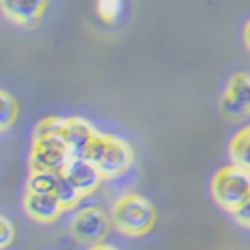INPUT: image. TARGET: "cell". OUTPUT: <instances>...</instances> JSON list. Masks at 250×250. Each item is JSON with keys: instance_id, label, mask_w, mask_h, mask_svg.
<instances>
[{"instance_id": "277c9868", "label": "cell", "mask_w": 250, "mask_h": 250, "mask_svg": "<svg viewBox=\"0 0 250 250\" xmlns=\"http://www.w3.org/2000/svg\"><path fill=\"white\" fill-rule=\"evenodd\" d=\"M70 148L64 138H32L30 170L60 172L70 160Z\"/></svg>"}, {"instance_id": "8fae6325", "label": "cell", "mask_w": 250, "mask_h": 250, "mask_svg": "<svg viewBox=\"0 0 250 250\" xmlns=\"http://www.w3.org/2000/svg\"><path fill=\"white\" fill-rule=\"evenodd\" d=\"M228 152H230L232 164L250 172V126H244L232 136Z\"/></svg>"}, {"instance_id": "7c38bea8", "label": "cell", "mask_w": 250, "mask_h": 250, "mask_svg": "<svg viewBox=\"0 0 250 250\" xmlns=\"http://www.w3.org/2000/svg\"><path fill=\"white\" fill-rule=\"evenodd\" d=\"M60 172L52 170H30L26 192H54Z\"/></svg>"}, {"instance_id": "30bf717a", "label": "cell", "mask_w": 250, "mask_h": 250, "mask_svg": "<svg viewBox=\"0 0 250 250\" xmlns=\"http://www.w3.org/2000/svg\"><path fill=\"white\" fill-rule=\"evenodd\" d=\"M96 130L84 118H66V142L72 156H84Z\"/></svg>"}, {"instance_id": "8992f818", "label": "cell", "mask_w": 250, "mask_h": 250, "mask_svg": "<svg viewBox=\"0 0 250 250\" xmlns=\"http://www.w3.org/2000/svg\"><path fill=\"white\" fill-rule=\"evenodd\" d=\"M220 110L228 120H240L250 114V74L238 72L228 80L220 98Z\"/></svg>"}, {"instance_id": "e0dca14e", "label": "cell", "mask_w": 250, "mask_h": 250, "mask_svg": "<svg viewBox=\"0 0 250 250\" xmlns=\"http://www.w3.org/2000/svg\"><path fill=\"white\" fill-rule=\"evenodd\" d=\"M12 240H14V224L6 216H2L0 218V246L6 248Z\"/></svg>"}, {"instance_id": "d6986e66", "label": "cell", "mask_w": 250, "mask_h": 250, "mask_svg": "<svg viewBox=\"0 0 250 250\" xmlns=\"http://www.w3.org/2000/svg\"><path fill=\"white\" fill-rule=\"evenodd\" d=\"M88 250H118V248H114V246H110V244H104V242H100V244L88 246Z\"/></svg>"}, {"instance_id": "9c48e42d", "label": "cell", "mask_w": 250, "mask_h": 250, "mask_svg": "<svg viewBox=\"0 0 250 250\" xmlns=\"http://www.w3.org/2000/svg\"><path fill=\"white\" fill-rule=\"evenodd\" d=\"M46 0H2V12L16 24H32L42 16Z\"/></svg>"}, {"instance_id": "5bb4252c", "label": "cell", "mask_w": 250, "mask_h": 250, "mask_svg": "<svg viewBox=\"0 0 250 250\" xmlns=\"http://www.w3.org/2000/svg\"><path fill=\"white\" fill-rule=\"evenodd\" d=\"M54 194L60 198V202L64 204V208L66 210H70V208H74L82 198H84V194H82L76 186L60 172V176H58V182H56V190H54Z\"/></svg>"}, {"instance_id": "5b68a950", "label": "cell", "mask_w": 250, "mask_h": 250, "mask_svg": "<svg viewBox=\"0 0 250 250\" xmlns=\"http://www.w3.org/2000/svg\"><path fill=\"white\" fill-rule=\"evenodd\" d=\"M110 220L104 214L100 208H82V210L72 218L70 224V232L76 242L84 244V246H94L100 244L108 234Z\"/></svg>"}, {"instance_id": "ac0fdd59", "label": "cell", "mask_w": 250, "mask_h": 250, "mask_svg": "<svg viewBox=\"0 0 250 250\" xmlns=\"http://www.w3.org/2000/svg\"><path fill=\"white\" fill-rule=\"evenodd\" d=\"M232 214H234L238 224H242L244 228H250V198L246 202H242Z\"/></svg>"}, {"instance_id": "52a82bcc", "label": "cell", "mask_w": 250, "mask_h": 250, "mask_svg": "<svg viewBox=\"0 0 250 250\" xmlns=\"http://www.w3.org/2000/svg\"><path fill=\"white\" fill-rule=\"evenodd\" d=\"M60 172L64 174L84 196L92 194L104 178L102 172L96 168V164L90 162L86 156H70V160L66 162V166Z\"/></svg>"}, {"instance_id": "ffe728a7", "label": "cell", "mask_w": 250, "mask_h": 250, "mask_svg": "<svg viewBox=\"0 0 250 250\" xmlns=\"http://www.w3.org/2000/svg\"><path fill=\"white\" fill-rule=\"evenodd\" d=\"M244 42H246V46L250 50V20H248L246 26H244Z\"/></svg>"}, {"instance_id": "6da1fadb", "label": "cell", "mask_w": 250, "mask_h": 250, "mask_svg": "<svg viewBox=\"0 0 250 250\" xmlns=\"http://www.w3.org/2000/svg\"><path fill=\"white\" fill-rule=\"evenodd\" d=\"M110 220L118 232L126 236H144L156 222L154 206L140 194H122L110 210Z\"/></svg>"}, {"instance_id": "2e32d148", "label": "cell", "mask_w": 250, "mask_h": 250, "mask_svg": "<svg viewBox=\"0 0 250 250\" xmlns=\"http://www.w3.org/2000/svg\"><path fill=\"white\" fill-rule=\"evenodd\" d=\"M96 12L104 22H114L122 12V0H96Z\"/></svg>"}, {"instance_id": "9a60e30c", "label": "cell", "mask_w": 250, "mask_h": 250, "mask_svg": "<svg viewBox=\"0 0 250 250\" xmlns=\"http://www.w3.org/2000/svg\"><path fill=\"white\" fill-rule=\"evenodd\" d=\"M16 114H18V104L14 96L2 90V94H0V130L6 132L10 128V124H14Z\"/></svg>"}, {"instance_id": "7a4b0ae2", "label": "cell", "mask_w": 250, "mask_h": 250, "mask_svg": "<svg viewBox=\"0 0 250 250\" xmlns=\"http://www.w3.org/2000/svg\"><path fill=\"white\" fill-rule=\"evenodd\" d=\"M84 156L96 164L104 178H116L124 174L132 164V148L126 140L112 134L96 132L90 140Z\"/></svg>"}, {"instance_id": "4fadbf2b", "label": "cell", "mask_w": 250, "mask_h": 250, "mask_svg": "<svg viewBox=\"0 0 250 250\" xmlns=\"http://www.w3.org/2000/svg\"><path fill=\"white\" fill-rule=\"evenodd\" d=\"M34 138H64L66 140V118H58V116L42 118L34 128Z\"/></svg>"}, {"instance_id": "ba28073f", "label": "cell", "mask_w": 250, "mask_h": 250, "mask_svg": "<svg viewBox=\"0 0 250 250\" xmlns=\"http://www.w3.org/2000/svg\"><path fill=\"white\" fill-rule=\"evenodd\" d=\"M66 208L54 192H26L24 212L36 222H54Z\"/></svg>"}, {"instance_id": "3957f363", "label": "cell", "mask_w": 250, "mask_h": 250, "mask_svg": "<svg viewBox=\"0 0 250 250\" xmlns=\"http://www.w3.org/2000/svg\"><path fill=\"white\" fill-rule=\"evenodd\" d=\"M212 196L224 210L232 214L250 198V172L236 164L220 168L212 178Z\"/></svg>"}]
</instances>
